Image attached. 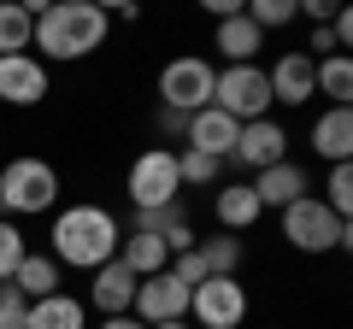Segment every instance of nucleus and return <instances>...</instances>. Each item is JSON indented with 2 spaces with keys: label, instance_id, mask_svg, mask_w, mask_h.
<instances>
[{
  "label": "nucleus",
  "instance_id": "1",
  "mask_svg": "<svg viewBox=\"0 0 353 329\" xmlns=\"http://www.w3.org/2000/svg\"><path fill=\"white\" fill-rule=\"evenodd\" d=\"M112 36V18L94 0H48L36 6V30H30V53L41 65H77L88 53H101Z\"/></svg>",
  "mask_w": 353,
  "mask_h": 329
},
{
  "label": "nucleus",
  "instance_id": "2",
  "mask_svg": "<svg viewBox=\"0 0 353 329\" xmlns=\"http://www.w3.org/2000/svg\"><path fill=\"white\" fill-rule=\"evenodd\" d=\"M118 241H124V224H118L112 206H94V200H77L59 206L48 224V253L59 270H101L106 259H118Z\"/></svg>",
  "mask_w": 353,
  "mask_h": 329
},
{
  "label": "nucleus",
  "instance_id": "3",
  "mask_svg": "<svg viewBox=\"0 0 353 329\" xmlns=\"http://www.w3.org/2000/svg\"><path fill=\"white\" fill-rule=\"evenodd\" d=\"M0 212L12 217H48L59 212V171L36 153H18V159L0 164Z\"/></svg>",
  "mask_w": 353,
  "mask_h": 329
},
{
  "label": "nucleus",
  "instance_id": "4",
  "mask_svg": "<svg viewBox=\"0 0 353 329\" xmlns=\"http://www.w3.org/2000/svg\"><path fill=\"white\" fill-rule=\"evenodd\" d=\"M277 229H283V241H289L294 253H347V217H336L318 194H306V200H294V206H283L277 212Z\"/></svg>",
  "mask_w": 353,
  "mask_h": 329
},
{
  "label": "nucleus",
  "instance_id": "5",
  "mask_svg": "<svg viewBox=\"0 0 353 329\" xmlns=\"http://www.w3.org/2000/svg\"><path fill=\"white\" fill-rule=\"evenodd\" d=\"M124 189H130V206L136 212H153V206H176L183 200V177H176V147H141L136 159H130V177H124Z\"/></svg>",
  "mask_w": 353,
  "mask_h": 329
},
{
  "label": "nucleus",
  "instance_id": "6",
  "mask_svg": "<svg viewBox=\"0 0 353 329\" xmlns=\"http://www.w3.org/2000/svg\"><path fill=\"white\" fill-rule=\"evenodd\" d=\"M212 83H218V65L206 59V53H183V59H171L159 71V106L194 118V112L212 106Z\"/></svg>",
  "mask_w": 353,
  "mask_h": 329
},
{
  "label": "nucleus",
  "instance_id": "7",
  "mask_svg": "<svg viewBox=\"0 0 353 329\" xmlns=\"http://www.w3.org/2000/svg\"><path fill=\"white\" fill-rule=\"evenodd\" d=\"M253 312L241 277H206L189 288V329H241Z\"/></svg>",
  "mask_w": 353,
  "mask_h": 329
},
{
  "label": "nucleus",
  "instance_id": "8",
  "mask_svg": "<svg viewBox=\"0 0 353 329\" xmlns=\"http://www.w3.org/2000/svg\"><path fill=\"white\" fill-rule=\"evenodd\" d=\"M212 106L230 112L236 124L271 118V83H265V65H224L218 83H212Z\"/></svg>",
  "mask_w": 353,
  "mask_h": 329
},
{
  "label": "nucleus",
  "instance_id": "9",
  "mask_svg": "<svg viewBox=\"0 0 353 329\" xmlns=\"http://www.w3.org/2000/svg\"><path fill=\"white\" fill-rule=\"evenodd\" d=\"M283 159H289V129H283V118H253V124H241L230 164H241L248 177H259V171H271Z\"/></svg>",
  "mask_w": 353,
  "mask_h": 329
},
{
  "label": "nucleus",
  "instance_id": "10",
  "mask_svg": "<svg viewBox=\"0 0 353 329\" xmlns=\"http://www.w3.org/2000/svg\"><path fill=\"white\" fill-rule=\"evenodd\" d=\"M312 71H318V59H306L301 47H283L277 59L265 65V83H271V106H312V100H318Z\"/></svg>",
  "mask_w": 353,
  "mask_h": 329
},
{
  "label": "nucleus",
  "instance_id": "11",
  "mask_svg": "<svg viewBox=\"0 0 353 329\" xmlns=\"http://www.w3.org/2000/svg\"><path fill=\"white\" fill-rule=\"evenodd\" d=\"M130 317L136 323H176V317H189V288L171 277V270H159V277H141L136 282V306H130Z\"/></svg>",
  "mask_w": 353,
  "mask_h": 329
},
{
  "label": "nucleus",
  "instance_id": "12",
  "mask_svg": "<svg viewBox=\"0 0 353 329\" xmlns=\"http://www.w3.org/2000/svg\"><path fill=\"white\" fill-rule=\"evenodd\" d=\"M48 89H53V76L36 53H6L0 59V106H41Z\"/></svg>",
  "mask_w": 353,
  "mask_h": 329
},
{
  "label": "nucleus",
  "instance_id": "13",
  "mask_svg": "<svg viewBox=\"0 0 353 329\" xmlns=\"http://www.w3.org/2000/svg\"><path fill=\"white\" fill-rule=\"evenodd\" d=\"M136 282L141 277H130V265L124 259H106L101 270H88V312H101V317H130V306H136Z\"/></svg>",
  "mask_w": 353,
  "mask_h": 329
},
{
  "label": "nucleus",
  "instance_id": "14",
  "mask_svg": "<svg viewBox=\"0 0 353 329\" xmlns=\"http://www.w3.org/2000/svg\"><path fill=\"white\" fill-rule=\"evenodd\" d=\"M248 189L259 194L265 212H283V206H294V200L312 194V171H306L301 159H283V164H271V171H259V177H248Z\"/></svg>",
  "mask_w": 353,
  "mask_h": 329
},
{
  "label": "nucleus",
  "instance_id": "15",
  "mask_svg": "<svg viewBox=\"0 0 353 329\" xmlns=\"http://www.w3.org/2000/svg\"><path fill=\"white\" fill-rule=\"evenodd\" d=\"M236 136H241L236 118L218 112V106H206V112H194V118H189V129H183V147H194V153H206V159L230 164V153H236Z\"/></svg>",
  "mask_w": 353,
  "mask_h": 329
},
{
  "label": "nucleus",
  "instance_id": "16",
  "mask_svg": "<svg viewBox=\"0 0 353 329\" xmlns=\"http://www.w3.org/2000/svg\"><path fill=\"white\" fill-rule=\"evenodd\" d=\"M212 217H218V229H224V235H248V229L265 217V206H259V194L248 189V177H224V182H218Z\"/></svg>",
  "mask_w": 353,
  "mask_h": 329
},
{
  "label": "nucleus",
  "instance_id": "17",
  "mask_svg": "<svg viewBox=\"0 0 353 329\" xmlns=\"http://www.w3.org/2000/svg\"><path fill=\"white\" fill-rule=\"evenodd\" d=\"M306 147L324 164H347L353 159V112L347 106H324V112L312 118V129H306Z\"/></svg>",
  "mask_w": 353,
  "mask_h": 329
},
{
  "label": "nucleus",
  "instance_id": "18",
  "mask_svg": "<svg viewBox=\"0 0 353 329\" xmlns=\"http://www.w3.org/2000/svg\"><path fill=\"white\" fill-rule=\"evenodd\" d=\"M259 47H265V36L248 24V12L218 18V24H212V53L224 65H259Z\"/></svg>",
  "mask_w": 353,
  "mask_h": 329
},
{
  "label": "nucleus",
  "instance_id": "19",
  "mask_svg": "<svg viewBox=\"0 0 353 329\" xmlns=\"http://www.w3.org/2000/svg\"><path fill=\"white\" fill-rule=\"evenodd\" d=\"M6 282H12V288L24 294V300H48V294H59L65 270L53 265V253H36V247H30V253L18 259V270H12V277H6Z\"/></svg>",
  "mask_w": 353,
  "mask_h": 329
},
{
  "label": "nucleus",
  "instance_id": "20",
  "mask_svg": "<svg viewBox=\"0 0 353 329\" xmlns=\"http://www.w3.org/2000/svg\"><path fill=\"white\" fill-rule=\"evenodd\" d=\"M24 329H88V306L59 288V294H48V300H30Z\"/></svg>",
  "mask_w": 353,
  "mask_h": 329
},
{
  "label": "nucleus",
  "instance_id": "21",
  "mask_svg": "<svg viewBox=\"0 0 353 329\" xmlns=\"http://www.w3.org/2000/svg\"><path fill=\"white\" fill-rule=\"evenodd\" d=\"M118 259L130 265V277H159V270L171 265V247H165L159 235H136V229H130V235L118 241Z\"/></svg>",
  "mask_w": 353,
  "mask_h": 329
},
{
  "label": "nucleus",
  "instance_id": "22",
  "mask_svg": "<svg viewBox=\"0 0 353 329\" xmlns=\"http://www.w3.org/2000/svg\"><path fill=\"white\" fill-rule=\"evenodd\" d=\"M194 253H201V265H206V277H236L241 270V259H248V247H241V235H201L194 241Z\"/></svg>",
  "mask_w": 353,
  "mask_h": 329
},
{
  "label": "nucleus",
  "instance_id": "23",
  "mask_svg": "<svg viewBox=\"0 0 353 329\" xmlns=\"http://www.w3.org/2000/svg\"><path fill=\"white\" fill-rule=\"evenodd\" d=\"M30 30H36V12L24 0H0V59L6 53H30Z\"/></svg>",
  "mask_w": 353,
  "mask_h": 329
},
{
  "label": "nucleus",
  "instance_id": "24",
  "mask_svg": "<svg viewBox=\"0 0 353 329\" xmlns=\"http://www.w3.org/2000/svg\"><path fill=\"white\" fill-rule=\"evenodd\" d=\"M312 89L324 94L330 106H347V100H353V65H347V53H336V59H318Z\"/></svg>",
  "mask_w": 353,
  "mask_h": 329
},
{
  "label": "nucleus",
  "instance_id": "25",
  "mask_svg": "<svg viewBox=\"0 0 353 329\" xmlns=\"http://www.w3.org/2000/svg\"><path fill=\"white\" fill-rule=\"evenodd\" d=\"M176 177H183V189H218L224 182V164L194 153V147H176Z\"/></svg>",
  "mask_w": 353,
  "mask_h": 329
},
{
  "label": "nucleus",
  "instance_id": "26",
  "mask_svg": "<svg viewBox=\"0 0 353 329\" xmlns=\"http://www.w3.org/2000/svg\"><path fill=\"white\" fill-rule=\"evenodd\" d=\"M183 224H189V212H183V200H176V206H153V212H136V224H130V229H136V235H159V241H171Z\"/></svg>",
  "mask_w": 353,
  "mask_h": 329
},
{
  "label": "nucleus",
  "instance_id": "27",
  "mask_svg": "<svg viewBox=\"0 0 353 329\" xmlns=\"http://www.w3.org/2000/svg\"><path fill=\"white\" fill-rule=\"evenodd\" d=\"M241 12H248V24L259 30V36H271V30H289L294 18V0H253V6H241Z\"/></svg>",
  "mask_w": 353,
  "mask_h": 329
},
{
  "label": "nucleus",
  "instance_id": "28",
  "mask_svg": "<svg viewBox=\"0 0 353 329\" xmlns=\"http://www.w3.org/2000/svg\"><path fill=\"white\" fill-rule=\"evenodd\" d=\"M318 200H324L336 217H347V212H353V159H347V164H330L324 194H318Z\"/></svg>",
  "mask_w": 353,
  "mask_h": 329
},
{
  "label": "nucleus",
  "instance_id": "29",
  "mask_svg": "<svg viewBox=\"0 0 353 329\" xmlns=\"http://www.w3.org/2000/svg\"><path fill=\"white\" fill-rule=\"evenodd\" d=\"M30 253V235H24V224H12V217H0V282L18 270V259Z\"/></svg>",
  "mask_w": 353,
  "mask_h": 329
},
{
  "label": "nucleus",
  "instance_id": "30",
  "mask_svg": "<svg viewBox=\"0 0 353 329\" xmlns=\"http://www.w3.org/2000/svg\"><path fill=\"white\" fill-rule=\"evenodd\" d=\"M24 317H30V300L6 282V288H0V329H24Z\"/></svg>",
  "mask_w": 353,
  "mask_h": 329
},
{
  "label": "nucleus",
  "instance_id": "31",
  "mask_svg": "<svg viewBox=\"0 0 353 329\" xmlns=\"http://www.w3.org/2000/svg\"><path fill=\"white\" fill-rule=\"evenodd\" d=\"M153 129H159L165 141H183V129H189V118H183V112H165V106H159V118H153ZM165 141H159V147H165Z\"/></svg>",
  "mask_w": 353,
  "mask_h": 329
},
{
  "label": "nucleus",
  "instance_id": "32",
  "mask_svg": "<svg viewBox=\"0 0 353 329\" xmlns=\"http://www.w3.org/2000/svg\"><path fill=\"white\" fill-rule=\"evenodd\" d=\"M106 18H112V24H136L141 6H136V0H118V6H106Z\"/></svg>",
  "mask_w": 353,
  "mask_h": 329
},
{
  "label": "nucleus",
  "instance_id": "33",
  "mask_svg": "<svg viewBox=\"0 0 353 329\" xmlns=\"http://www.w3.org/2000/svg\"><path fill=\"white\" fill-rule=\"evenodd\" d=\"M94 329H148V323H136V317H101Z\"/></svg>",
  "mask_w": 353,
  "mask_h": 329
},
{
  "label": "nucleus",
  "instance_id": "34",
  "mask_svg": "<svg viewBox=\"0 0 353 329\" xmlns=\"http://www.w3.org/2000/svg\"><path fill=\"white\" fill-rule=\"evenodd\" d=\"M153 329H189V317H176V323H153Z\"/></svg>",
  "mask_w": 353,
  "mask_h": 329
},
{
  "label": "nucleus",
  "instance_id": "35",
  "mask_svg": "<svg viewBox=\"0 0 353 329\" xmlns=\"http://www.w3.org/2000/svg\"><path fill=\"white\" fill-rule=\"evenodd\" d=\"M0 288H6V282H0Z\"/></svg>",
  "mask_w": 353,
  "mask_h": 329
},
{
  "label": "nucleus",
  "instance_id": "36",
  "mask_svg": "<svg viewBox=\"0 0 353 329\" xmlns=\"http://www.w3.org/2000/svg\"><path fill=\"white\" fill-rule=\"evenodd\" d=\"M0 217H6V212H0Z\"/></svg>",
  "mask_w": 353,
  "mask_h": 329
}]
</instances>
